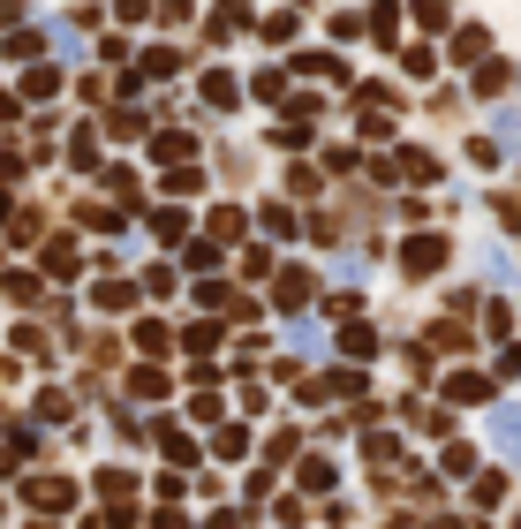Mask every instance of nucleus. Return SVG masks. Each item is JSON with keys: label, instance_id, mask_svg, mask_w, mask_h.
Masks as SVG:
<instances>
[{"label": "nucleus", "instance_id": "19", "mask_svg": "<svg viewBox=\"0 0 521 529\" xmlns=\"http://www.w3.org/2000/svg\"><path fill=\"white\" fill-rule=\"evenodd\" d=\"M340 348H348V356H355V363H363V356H370V348H378V333H370V325H348V341H340Z\"/></svg>", "mask_w": 521, "mask_h": 529}, {"label": "nucleus", "instance_id": "1", "mask_svg": "<svg viewBox=\"0 0 521 529\" xmlns=\"http://www.w3.org/2000/svg\"><path fill=\"white\" fill-rule=\"evenodd\" d=\"M446 257H454V250H446V235H408V242H401V273H408V280H431Z\"/></svg>", "mask_w": 521, "mask_h": 529}, {"label": "nucleus", "instance_id": "14", "mask_svg": "<svg viewBox=\"0 0 521 529\" xmlns=\"http://www.w3.org/2000/svg\"><path fill=\"white\" fill-rule=\"evenodd\" d=\"M401 167H408V182H438V159L431 152H401Z\"/></svg>", "mask_w": 521, "mask_h": 529}, {"label": "nucleus", "instance_id": "10", "mask_svg": "<svg viewBox=\"0 0 521 529\" xmlns=\"http://www.w3.org/2000/svg\"><path fill=\"white\" fill-rule=\"evenodd\" d=\"M212 454H219V461H242V454H250V431H242V424H227V431L212 439Z\"/></svg>", "mask_w": 521, "mask_h": 529}, {"label": "nucleus", "instance_id": "3", "mask_svg": "<svg viewBox=\"0 0 521 529\" xmlns=\"http://www.w3.org/2000/svg\"><path fill=\"white\" fill-rule=\"evenodd\" d=\"M476 265H484V280H491V288H521V265H514V257H506V242H476Z\"/></svg>", "mask_w": 521, "mask_h": 529}, {"label": "nucleus", "instance_id": "24", "mask_svg": "<svg viewBox=\"0 0 521 529\" xmlns=\"http://www.w3.org/2000/svg\"><path fill=\"white\" fill-rule=\"evenodd\" d=\"M499 212H506V227H521V197H499Z\"/></svg>", "mask_w": 521, "mask_h": 529}, {"label": "nucleus", "instance_id": "25", "mask_svg": "<svg viewBox=\"0 0 521 529\" xmlns=\"http://www.w3.org/2000/svg\"><path fill=\"white\" fill-rule=\"evenodd\" d=\"M423 8H446V0H423Z\"/></svg>", "mask_w": 521, "mask_h": 529}, {"label": "nucleus", "instance_id": "2", "mask_svg": "<svg viewBox=\"0 0 521 529\" xmlns=\"http://www.w3.org/2000/svg\"><path fill=\"white\" fill-rule=\"evenodd\" d=\"M491 446H499V461H521V401H491Z\"/></svg>", "mask_w": 521, "mask_h": 529}, {"label": "nucleus", "instance_id": "15", "mask_svg": "<svg viewBox=\"0 0 521 529\" xmlns=\"http://www.w3.org/2000/svg\"><path fill=\"white\" fill-rule=\"evenodd\" d=\"M250 91H257V99H287V69H265V76H250Z\"/></svg>", "mask_w": 521, "mask_h": 529}, {"label": "nucleus", "instance_id": "9", "mask_svg": "<svg viewBox=\"0 0 521 529\" xmlns=\"http://www.w3.org/2000/svg\"><path fill=\"white\" fill-rule=\"evenodd\" d=\"M257 31H265V38H272V46H287V38L303 31V16H295V8H280V16H265V23H257Z\"/></svg>", "mask_w": 521, "mask_h": 529}, {"label": "nucleus", "instance_id": "18", "mask_svg": "<svg viewBox=\"0 0 521 529\" xmlns=\"http://www.w3.org/2000/svg\"><path fill=\"white\" fill-rule=\"evenodd\" d=\"M129 393H136V401H159V393H167V378H159V371H136Z\"/></svg>", "mask_w": 521, "mask_h": 529}, {"label": "nucleus", "instance_id": "12", "mask_svg": "<svg viewBox=\"0 0 521 529\" xmlns=\"http://www.w3.org/2000/svg\"><path fill=\"white\" fill-rule=\"evenodd\" d=\"M370 31H378V38L401 31V0H378V8H370Z\"/></svg>", "mask_w": 521, "mask_h": 529}, {"label": "nucleus", "instance_id": "5", "mask_svg": "<svg viewBox=\"0 0 521 529\" xmlns=\"http://www.w3.org/2000/svg\"><path fill=\"white\" fill-rule=\"evenodd\" d=\"M287 348H295V356H318V348H325V318H310V310H303V318H287Z\"/></svg>", "mask_w": 521, "mask_h": 529}, {"label": "nucleus", "instance_id": "11", "mask_svg": "<svg viewBox=\"0 0 521 529\" xmlns=\"http://www.w3.org/2000/svg\"><path fill=\"white\" fill-rule=\"evenodd\" d=\"M506 84H514V69H506V61H484V69H476V91H484V99H499Z\"/></svg>", "mask_w": 521, "mask_h": 529}, {"label": "nucleus", "instance_id": "20", "mask_svg": "<svg viewBox=\"0 0 521 529\" xmlns=\"http://www.w3.org/2000/svg\"><path fill=\"white\" fill-rule=\"evenodd\" d=\"M159 446H167V461H189V454H197V446H189L174 424H159Z\"/></svg>", "mask_w": 521, "mask_h": 529}, {"label": "nucleus", "instance_id": "4", "mask_svg": "<svg viewBox=\"0 0 521 529\" xmlns=\"http://www.w3.org/2000/svg\"><path fill=\"white\" fill-rule=\"evenodd\" d=\"M438 393H446V401H491V378L484 371H446Z\"/></svg>", "mask_w": 521, "mask_h": 529}, {"label": "nucleus", "instance_id": "23", "mask_svg": "<svg viewBox=\"0 0 521 529\" xmlns=\"http://www.w3.org/2000/svg\"><path fill=\"white\" fill-rule=\"evenodd\" d=\"M506 499V477H476V507H499Z\"/></svg>", "mask_w": 521, "mask_h": 529}, {"label": "nucleus", "instance_id": "6", "mask_svg": "<svg viewBox=\"0 0 521 529\" xmlns=\"http://www.w3.org/2000/svg\"><path fill=\"white\" fill-rule=\"evenodd\" d=\"M242 23H250V0H219L212 16H204V31H212V38H235Z\"/></svg>", "mask_w": 521, "mask_h": 529}, {"label": "nucleus", "instance_id": "16", "mask_svg": "<svg viewBox=\"0 0 521 529\" xmlns=\"http://www.w3.org/2000/svg\"><path fill=\"white\" fill-rule=\"evenodd\" d=\"M438 469H446V477H469V469H476V446H446V461H438Z\"/></svg>", "mask_w": 521, "mask_h": 529}, {"label": "nucleus", "instance_id": "22", "mask_svg": "<svg viewBox=\"0 0 521 529\" xmlns=\"http://www.w3.org/2000/svg\"><path fill=\"white\" fill-rule=\"evenodd\" d=\"M144 76H174V46H152V53H144Z\"/></svg>", "mask_w": 521, "mask_h": 529}, {"label": "nucleus", "instance_id": "21", "mask_svg": "<svg viewBox=\"0 0 521 529\" xmlns=\"http://www.w3.org/2000/svg\"><path fill=\"white\" fill-rule=\"evenodd\" d=\"M265 235H287V242H295V212L272 205V212H265Z\"/></svg>", "mask_w": 521, "mask_h": 529}, {"label": "nucleus", "instance_id": "13", "mask_svg": "<svg viewBox=\"0 0 521 529\" xmlns=\"http://www.w3.org/2000/svg\"><path fill=\"white\" fill-rule=\"evenodd\" d=\"M152 152H159V159H189V152H197V137H182V129H167V137H159Z\"/></svg>", "mask_w": 521, "mask_h": 529}, {"label": "nucleus", "instance_id": "8", "mask_svg": "<svg viewBox=\"0 0 521 529\" xmlns=\"http://www.w3.org/2000/svg\"><path fill=\"white\" fill-rule=\"evenodd\" d=\"M204 99H212V106H235V99H242V76L212 69V76H204Z\"/></svg>", "mask_w": 521, "mask_h": 529}, {"label": "nucleus", "instance_id": "7", "mask_svg": "<svg viewBox=\"0 0 521 529\" xmlns=\"http://www.w3.org/2000/svg\"><path fill=\"white\" fill-rule=\"evenodd\" d=\"M491 144H499V152H521V106H499V114H491Z\"/></svg>", "mask_w": 521, "mask_h": 529}, {"label": "nucleus", "instance_id": "17", "mask_svg": "<svg viewBox=\"0 0 521 529\" xmlns=\"http://www.w3.org/2000/svg\"><path fill=\"white\" fill-rule=\"evenodd\" d=\"M303 492H333V461H303Z\"/></svg>", "mask_w": 521, "mask_h": 529}]
</instances>
